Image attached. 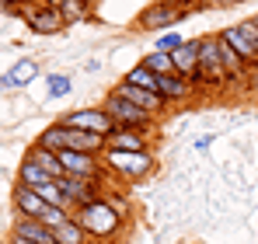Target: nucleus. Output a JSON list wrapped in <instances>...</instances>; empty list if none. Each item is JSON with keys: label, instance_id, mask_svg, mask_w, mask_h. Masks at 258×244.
Masks as SVG:
<instances>
[{"label": "nucleus", "instance_id": "dca6fc26", "mask_svg": "<svg viewBox=\"0 0 258 244\" xmlns=\"http://www.w3.org/2000/svg\"><path fill=\"white\" fill-rule=\"evenodd\" d=\"M11 237H21V241H28V244H56V234L45 227L42 220H25V216H18Z\"/></svg>", "mask_w": 258, "mask_h": 244}, {"label": "nucleus", "instance_id": "9d476101", "mask_svg": "<svg viewBox=\"0 0 258 244\" xmlns=\"http://www.w3.org/2000/svg\"><path fill=\"white\" fill-rule=\"evenodd\" d=\"M119 98H126V101H133V105H140L143 112H150V115H161L168 105H164V98L157 94V91H143V87H133V84L119 81L115 87H112Z\"/></svg>", "mask_w": 258, "mask_h": 244}, {"label": "nucleus", "instance_id": "7c9ffc66", "mask_svg": "<svg viewBox=\"0 0 258 244\" xmlns=\"http://www.w3.org/2000/svg\"><path fill=\"white\" fill-rule=\"evenodd\" d=\"M251 25H255V28H258V14H255V18H251Z\"/></svg>", "mask_w": 258, "mask_h": 244}, {"label": "nucleus", "instance_id": "412c9836", "mask_svg": "<svg viewBox=\"0 0 258 244\" xmlns=\"http://www.w3.org/2000/svg\"><path fill=\"white\" fill-rule=\"evenodd\" d=\"M140 63H143V67H147L150 74H157V77H168V74H174V59H171V52H157V49H154V52H150V56H143Z\"/></svg>", "mask_w": 258, "mask_h": 244}, {"label": "nucleus", "instance_id": "f03ea898", "mask_svg": "<svg viewBox=\"0 0 258 244\" xmlns=\"http://www.w3.org/2000/svg\"><path fill=\"white\" fill-rule=\"evenodd\" d=\"M101 108L108 112V119L115 122V129H136V133H147V136L157 129V115H150V112H143L140 105L119 98L115 91H108V98H105Z\"/></svg>", "mask_w": 258, "mask_h": 244}, {"label": "nucleus", "instance_id": "473e14b6", "mask_svg": "<svg viewBox=\"0 0 258 244\" xmlns=\"http://www.w3.org/2000/svg\"><path fill=\"white\" fill-rule=\"evenodd\" d=\"M241 4H244V0H241Z\"/></svg>", "mask_w": 258, "mask_h": 244}, {"label": "nucleus", "instance_id": "393cba45", "mask_svg": "<svg viewBox=\"0 0 258 244\" xmlns=\"http://www.w3.org/2000/svg\"><path fill=\"white\" fill-rule=\"evenodd\" d=\"M181 42H185L181 35H174V32H164V35H157V52H174Z\"/></svg>", "mask_w": 258, "mask_h": 244}, {"label": "nucleus", "instance_id": "9b49d317", "mask_svg": "<svg viewBox=\"0 0 258 244\" xmlns=\"http://www.w3.org/2000/svg\"><path fill=\"white\" fill-rule=\"evenodd\" d=\"M105 150H126V154H143L150 150V136L136 129H112L105 136Z\"/></svg>", "mask_w": 258, "mask_h": 244}, {"label": "nucleus", "instance_id": "cd10ccee", "mask_svg": "<svg viewBox=\"0 0 258 244\" xmlns=\"http://www.w3.org/2000/svg\"><path fill=\"white\" fill-rule=\"evenodd\" d=\"M21 4H32V0H0V7H14V11H21Z\"/></svg>", "mask_w": 258, "mask_h": 244}, {"label": "nucleus", "instance_id": "2eb2a0df", "mask_svg": "<svg viewBox=\"0 0 258 244\" xmlns=\"http://www.w3.org/2000/svg\"><path fill=\"white\" fill-rule=\"evenodd\" d=\"M192 81L188 77H181V74H168V77H157V94L164 98V105H171V101H185V98H192Z\"/></svg>", "mask_w": 258, "mask_h": 244}, {"label": "nucleus", "instance_id": "0eeeda50", "mask_svg": "<svg viewBox=\"0 0 258 244\" xmlns=\"http://www.w3.org/2000/svg\"><path fill=\"white\" fill-rule=\"evenodd\" d=\"M185 14H188V11H178V7H171V4L154 0V4H147V7L136 14V25H140L143 32H164V28L178 25Z\"/></svg>", "mask_w": 258, "mask_h": 244}, {"label": "nucleus", "instance_id": "aec40b11", "mask_svg": "<svg viewBox=\"0 0 258 244\" xmlns=\"http://www.w3.org/2000/svg\"><path fill=\"white\" fill-rule=\"evenodd\" d=\"M59 14H63L67 25L87 21V18H91V0H63V4H59Z\"/></svg>", "mask_w": 258, "mask_h": 244}, {"label": "nucleus", "instance_id": "39448f33", "mask_svg": "<svg viewBox=\"0 0 258 244\" xmlns=\"http://www.w3.org/2000/svg\"><path fill=\"white\" fill-rule=\"evenodd\" d=\"M220 39L227 42L248 67H258V28L251 21H244V25H230V28H223L220 32Z\"/></svg>", "mask_w": 258, "mask_h": 244}, {"label": "nucleus", "instance_id": "7ed1b4c3", "mask_svg": "<svg viewBox=\"0 0 258 244\" xmlns=\"http://www.w3.org/2000/svg\"><path fill=\"white\" fill-rule=\"evenodd\" d=\"M196 84H206V87H227L230 74L220 59V35H203L199 39V77Z\"/></svg>", "mask_w": 258, "mask_h": 244}, {"label": "nucleus", "instance_id": "b1692460", "mask_svg": "<svg viewBox=\"0 0 258 244\" xmlns=\"http://www.w3.org/2000/svg\"><path fill=\"white\" fill-rule=\"evenodd\" d=\"M67 220H70V209H63V206H49V209L42 213V223L49 227V230H56V227L67 223Z\"/></svg>", "mask_w": 258, "mask_h": 244}, {"label": "nucleus", "instance_id": "20e7f679", "mask_svg": "<svg viewBox=\"0 0 258 244\" xmlns=\"http://www.w3.org/2000/svg\"><path fill=\"white\" fill-rule=\"evenodd\" d=\"M105 161V171H119L122 178H147L154 171V154L143 150V154H126V150H105L101 154Z\"/></svg>", "mask_w": 258, "mask_h": 244}, {"label": "nucleus", "instance_id": "2f4dec72", "mask_svg": "<svg viewBox=\"0 0 258 244\" xmlns=\"http://www.w3.org/2000/svg\"><path fill=\"white\" fill-rule=\"evenodd\" d=\"M32 4H45V0H32Z\"/></svg>", "mask_w": 258, "mask_h": 244}, {"label": "nucleus", "instance_id": "6ab92c4d", "mask_svg": "<svg viewBox=\"0 0 258 244\" xmlns=\"http://www.w3.org/2000/svg\"><path fill=\"white\" fill-rule=\"evenodd\" d=\"M52 234H56V244H87V241H91V237H87V230L74 220V216H70L67 223H59Z\"/></svg>", "mask_w": 258, "mask_h": 244}, {"label": "nucleus", "instance_id": "c85d7f7f", "mask_svg": "<svg viewBox=\"0 0 258 244\" xmlns=\"http://www.w3.org/2000/svg\"><path fill=\"white\" fill-rule=\"evenodd\" d=\"M7 244H28V241H21V237H11V241H7Z\"/></svg>", "mask_w": 258, "mask_h": 244}, {"label": "nucleus", "instance_id": "f3484780", "mask_svg": "<svg viewBox=\"0 0 258 244\" xmlns=\"http://www.w3.org/2000/svg\"><path fill=\"white\" fill-rule=\"evenodd\" d=\"M25 161H35L42 171H49L56 181L67 174V171H63V164H59V154H56V150H49V147H42V143H32V147L25 150Z\"/></svg>", "mask_w": 258, "mask_h": 244}, {"label": "nucleus", "instance_id": "bb28decb", "mask_svg": "<svg viewBox=\"0 0 258 244\" xmlns=\"http://www.w3.org/2000/svg\"><path fill=\"white\" fill-rule=\"evenodd\" d=\"M241 0H199V7H237Z\"/></svg>", "mask_w": 258, "mask_h": 244}, {"label": "nucleus", "instance_id": "5701e85b", "mask_svg": "<svg viewBox=\"0 0 258 244\" xmlns=\"http://www.w3.org/2000/svg\"><path fill=\"white\" fill-rule=\"evenodd\" d=\"M49 98H67L70 91H74V84H70V77L67 74H49Z\"/></svg>", "mask_w": 258, "mask_h": 244}, {"label": "nucleus", "instance_id": "423d86ee", "mask_svg": "<svg viewBox=\"0 0 258 244\" xmlns=\"http://www.w3.org/2000/svg\"><path fill=\"white\" fill-rule=\"evenodd\" d=\"M21 18H25V25H28L35 35H56V32L67 28L59 7H52V4H32V7H21Z\"/></svg>", "mask_w": 258, "mask_h": 244}, {"label": "nucleus", "instance_id": "4be33fe9", "mask_svg": "<svg viewBox=\"0 0 258 244\" xmlns=\"http://www.w3.org/2000/svg\"><path fill=\"white\" fill-rule=\"evenodd\" d=\"M122 81L133 84V87H143V91H157V74H150V70H147L143 63H136V67L129 70Z\"/></svg>", "mask_w": 258, "mask_h": 244}, {"label": "nucleus", "instance_id": "f8f14e48", "mask_svg": "<svg viewBox=\"0 0 258 244\" xmlns=\"http://www.w3.org/2000/svg\"><path fill=\"white\" fill-rule=\"evenodd\" d=\"M14 209H18V216H25V220H42V213L49 209L42 196L35 192V189H28V185H14Z\"/></svg>", "mask_w": 258, "mask_h": 244}, {"label": "nucleus", "instance_id": "1a4fd4ad", "mask_svg": "<svg viewBox=\"0 0 258 244\" xmlns=\"http://www.w3.org/2000/svg\"><path fill=\"white\" fill-rule=\"evenodd\" d=\"M59 189H63L67 206H74V209H81V206L101 199V181H81V178L63 174V178H59Z\"/></svg>", "mask_w": 258, "mask_h": 244}, {"label": "nucleus", "instance_id": "f257e3e1", "mask_svg": "<svg viewBox=\"0 0 258 244\" xmlns=\"http://www.w3.org/2000/svg\"><path fill=\"white\" fill-rule=\"evenodd\" d=\"M74 220L87 230L91 241H112V237H119L122 227H126V216L108 203V199H94V203L81 206V209L74 213Z\"/></svg>", "mask_w": 258, "mask_h": 244}, {"label": "nucleus", "instance_id": "4468645a", "mask_svg": "<svg viewBox=\"0 0 258 244\" xmlns=\"http://www.w3.org/2000/svg\"><path fill=\"white\" fill-rule=\"evenodd\" d=\"M39 77V59H18L4 77H0V87L4 91H14V87H28V84Z\"/></svg>", "mask_w": 258, "mask_h": 244}, {"label": "nucleus", "instance_id": "a211bd4d", "mask_svg": "<svg viewBox=\"0 0 258 244\" xmlns=\"http://www.w3.org/2000/svg\"><path fill=\"white\" fill-rule=\"evenodd\" d=\"M18 181L39 192L42 185H49V181H56V178H52L49 171H42V167H39L35 161H21V171H18Z\"/></svg>", "mask_w": 258, "mask_h": 244}, {"label": "nucleus", "instance_id": "ddd939ff", "mask_svg": "<svg viewBox=\"0 0 258 244\" xmlns=\"http://www.w3.org/2000/svg\"><path fill=\"white\" fill-rule=\"evenodd\" d=\"M171 59H174V74H181V77H188L196 84V77H199V39L181 42L171 52Z\"/></svg>", "mask_w": 258, "mask_h": 244}, {"label": "nucleus", "instance_id": "c756f323", "mask_svg": "<svg viewBox=\"0 0 258 244\" xmlns=\"http://www.w3.org/2000/svg\"><path fill=\"white\" fill-rule=\"evenodd\" d=\"M45 4H52V7H59V4H63V0H45Z\"/></svg>", "mask_w": 258, "mask_h": 244}, {"label": "nucleus", "instance_id": "a878e982", "mask_svg": "<svg viewBox=\"0 0 258 244\" xmlns=\"http://www.w3.org/2000/svg\"><path fill=\"white\" fill-rule=\"evenodd\" d=\"M161 4H171L178 11H196V7H199V0H161Z\"/></svg>", "mask_w": 258, "mask_h": 244}, {"label": "nucleus", "instance_id": "6e6552de", "mask_svg": "<svg viewBox=\"0 0 258 244\" xmlns=\"http://www.w3.org/2000/svg\"><path fill=\"white\" fill-rule=\"evenodd\" d=\"M63 126H70V129H84V133H98V136H108L112 129H115V122L108 119V112L105 108H81V112H70V115H63Z\"/></svg>", "mask_w": 258, "mask_h": 244}]
</instances>
